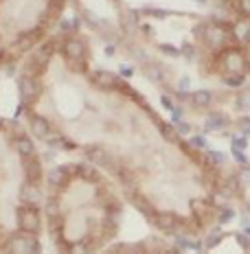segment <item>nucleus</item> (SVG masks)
<instances>
[{"label":"nucleus","mask_w":250,"mask_h":254,"mask_svg":"<svg viewBox=\"0 0 250 254\" xmlns=\"http://www.w3.org/2000/svg\"><path fill=\"white\" fill-rule=\"evenodd\" d=\"M46 215H49V219H53V217H62L60 202H57L55 197H51L49 202H46Z\"/></svg>","instance_id":"31"},{"label":"nucleus","mask_w":250,"mask_h":254,"mask_svg":"<svg viewBox=\"0 0 250 254\" xmlns=\"http://www.w3.org/2000/svg\"><path fill=\"white\" fill-rule=\"evenodd\" d=\"M233 156L237 158V162H239V165H242L244 169H248V156H246V153H242V151L233 149Z\"/></svg>","instance_id":"41"},{"label":"nucleus","mask_w":250,"mask_h":254,"mask_svg":"<svg viewBox=\"0 0 250 254\" xmlns=\"http://www.w3.org/2000/svg\"><path fill=\"white\" fill-rule=\"evenodd\" d=\"M231 7L235 9L239 15H244V20H248V13H250V0H228Z\"/></svg>","instance_id":"28"},{"label":"nucleus","mask_w":250,"mask_h":254,"mask_svg":"<svg viewBox=\"0 0 250 254\" xmlns=\"http://www.w3.org/2000/svg\"><path fill=\"white\" fill-rule=\"evenodd\" d=\"M77 29H79V20H64L62 22L64 33H71V31H77Z\"/></svg>","instance_id":"34"},{"label":"nucleus","mask_w":250,"mask_h":254,"mask_svg":"<svg viewBox=\"0 0 250 254\" xmlns=\"http://www.w3.org/2000/svg\"><path fill=\"white\" fill-rule=\"evenodd\" d=\"M217 60L222 62V68H224L226 75H233V72H244L246 70V64L248 60L244 57V53L239 46H226V49H222L220 57Z\"/></svg>","instance_id":"2"},{"label":"nucleus","mask_w":250,"mask_h":254,"mask_svg":"<svg viewBox=\"0 0 250 254\" xmlns=\"http://www.w3.org/2000/svg\"><path fill=\"white\" fill-rule=\"evenodd\" d=\"M161 103H163L167 110H171V108H173V103H171V99H169V97H163V99H161Z\"/></svg>","instance_id":"47"},{"label":"nucleus","mask_w":250,"mask_h":254,"mask_svg":"<svg viewBox=\"0 0 250 254\" xmlns=\"http://www.w3.org/2000/svg\"><path fill=\"white\" fill-rule=\"evenodd\" d=\"M235 239H237V243H239V246H242L244 248V250H250V241H248V235H242V232H237V235H235Z\"/></svg>","instance_id":"38"},{"label":"nucleus","mask_w":250,"mask_h":254,"mask_svg":"<svg viewBox=\"0 0 250 254\" xmlns=\"http://www.w3.org/2000/svg\"><path fill=\"white\" fill-rule=\"evenodd\" d=\"M121 75H123V77H132V68L130 66H121Z\"/></svg>","instance_id":"48"},{"label":"nucleus","mask_w":250,"mask_h":254,"mask_svg":"<svg viewBox=\"0 0 250 254\" xmlns=\"http://www.w3.org/2000/svg\"><path fill=\"white\" fill-rule=\"evenodd\" d=\"M13 147H15V151L20 153V158H31V156H35V151H38L33 138H31V136H26V134L15 136V138H13Z\"/></svg>","instance_id":"15"},{"label":"nucleus","mask_w":250,"mask_h":254,"mask_svg":"<svg viewBox=\"0 0 250 254\" xmlns=\"http://www.w3.org/2000/svg\"><path fill=\"white\" fill-rule=\"evenodd\" d=\"M7 250L11 254H40L42 246L40 241L35 239V235H26V232H18L9 239Z\"/></svg>","instance_id":"3"},{"label":"nucleus","mask_w":250,"mask_h":254,"mask_svg":"<svg viewBox=\"0 0 250 254\" xmlns=\"http://www.w3.org/2000/svg\"><path fill=\"white\" fill-rule=\"evenodd\" d=\"M22 169H24V176L29 182H40L42 178V162L38 156H31V158H22Z\"/></svg>","instance_id":"13"},{"label":"nucleus","mask_w":250,"mask_h":254,"mask_svg":"<svg viewBox=\"0 0 250 254\" xmlns=\"http://www.w3.org/2000/svg\"><path fill=\"white\" fill-rule=\"evenodd\" d=\"M29 125H31V131H33V136H35V138H40V140H46L53 134L51 121L44 119V116H40V114H31L29 116Z\"/></svg>","instance_id":"10"},{"label":"nucleus","mask_w":250,"mask_h":254,"mask_svg":"<svg viewBox=\"0 0 250 254\" xmlns=\"http://www.w3.org/2000/svg\"><path fill=\"white\" fill-rule=\"evenodd\" d=\"M239 129L244 131V136H248V116H244V119L239 121Z\"/></svg>","instance_id":"45"},{"label":"nucleus","mask_w":250,"mask_h":254,"mask_svg":"<svg viewBox=\"0 0 250 254\" xmlns=\"http://www.w3.org/2000/svg\"><path fill=\"white\" fill-rule=\"evenodd\" d=\"M195 2H200V4H206V2H209V0H195Z\"/></svg>","instance_id":"50"},{"label":"nucleus","mask_w":250,"mask_h":254,"mask_svg":"<svg viewBox=\"0 0 250 254\" xmlns=\"http://www.w3.org/2000/svg\"><path fill=\"white\" fill-rule=\"evenodd\" d=\"M163 254H182V250H180V248H167Z\"/></svg>","instance_id":"49"},{"label":"nucleus","mask_w":250,"mask_h":254,"mask_svg":"<svg viewBox=\"0 0 250 254\" xmlns=\"http://www.w3.org/2000/svg\"><path fill=\"white\" fill-rule=\"evenodd\" d=\"M40 38H42V29L38 26V29H35V31H26V33L20 35L18 46H20V49H22V51H26V49H31V46H33V44H38Z\"/></svg>","instance_id":"21"},{"label":"nucleus","mask_w":250,"mask_h":254,"mask_svg":"<svg viewBox=\"0 0 250 254\" xmlns=\"http://www.w3.org/2000/svg\"><path fill=\"white\" fill-rule=\"evenodd\" d=\"M222 239H224V232H222V228H211L209 237H206V241H204V246L209 248V250H213V248L220 246Z\"/></svg>","instance_id":"24"},{"label":"nucleus","mask_w":250,"mask_h":254,"mask_svg":"<svg viewBox=\"0 0 250 254\" xmlns=\"http://www.w3.org/2000/svg\"><path fill=\"white\" fill-rule=\"evenodd\" d=\"M206 165H209V167H222V165H224V162H226V156H224V153H220V151H206Z\"/></svg>","instance_id":"27"},{"label":"nucleus","mask_w":250,"mask_h":254,"mask_svg":"<svg viewBox=\"0 0 250 254\" xmlns=\"http://www.w3.org/2000/svg\"><path fill=\"white\" fill-rule=\"evenodd\" d=\"M180 55H184L187 60H195V49H193V44H189V42H184L182 44V49H180Z\"/></svg>","instance_id":"33"},{"label":"nucleus","mask_w":250,"mask_h":254,"mask_svg":"<svg viewBox=\"0 0 250 254\" xmlns=\"http://www.w3.org/2000/svg\"><path fill=\"white\" fill-rule=\"evenodd\" d=\"M64 57L68 60V64H77V62H86V44L77 38H68L62 46Z\"/></svg>","instance_id":"6"},{"label":"nucleus","mask_w":250,"mask_h":254,"mask_svg":"<svg viewBox=\"0 0 250 254\" xmlns=\"http://www.w3.org/2000/svg\"><path fill=\"white\" fill-rule=\"evenodd\" d=\"M90 81H92L94 86L103 88V90H114L119 77L110 70H94V72H90Z\"/></svg>","instance_id":"12"},{"label":"nucleus","mask_w":250,"mask_h":254,"mask_svg":"<svg viewBox=\"0 0 250 254\" xmlns=\"http://www.w3.org/2000/svg\"><path fill=\"white\" fill-rule=\"evenodd\" d=\"M175 219H178V215L171 213V210H161V213H156L154 215V224H156V228L158 230H163V232H171L173 235V230H175Z\"/></svg>","instance_id":"14"},{"label":"nucleus","mask_w":250,"mask_h":254,"mask_svg":"<svg viewBox=\"0 0 250 254\" xmlns=\"http://www.w3.org/2000/svg\"><path fill=\"white\" fill-rule=\"evenodd\" d=\"M116 176H119V180H121V184L127 189V190H134V187H136V176H134V171H130L127 167H119L116 165Z\"/></svg>","instance_id":"22"},{"label":"nucleus","mask_w":250,"mask_h":254,"mask_svg":"<svg viewBox=\"0 0 250 254\" xmlns=\"http://www.w3.org/2000/svg\"><path fill=\"white\" fill-rule=\"evenodd\" d=\"M20 199H22V204H29V206H38L40 199H42V189L38 182H26L20 187Z\"/></svg>","instance_id":"11"},{"label":"nucleus","mask_w":250,"mask_h":254,"mask_svg":"<svg viewBox=\"0 0 250 254\" xmlns=\"http://www.w3.org/2000/svg\"><path fill=\"white\" fill-rule=\"evenodd\" d=\"M182 121V108H171V123H180Z\"/></svg>","instance_id":"43"},{"label":"nucleus","mask_w":250,"mask_h":254,"mask_svg":"<svg viewBox=\"0 0 250 254\" xmlns=\"http://www.w3.org/2000/svg\"><path fill=\"white\" fill-rule=\"evenodd\" d=\"M228 125V116L224 112H209V116H206V123H204V129L206 131H220L222 127Z\"/></svg>","instance_id":"19"},{"label":"nucleus","mask_w":250,"mask_h":254,"mask_svg":"<svg viewBox=\"0 0 250 254\" xmlns=\"http://www.w3.org/2000/svg\"><path fill=\"white\" fill-rule=\"evenodd\" d=\"M222 193H224L226 197H231V195H237L239 193V180L237 178H226L224 182H222Z\"/></svg>","instance_id":"25"},{"label":"nucleus","mask_w":250,"mask_h":254,"mask_svg":"<svg viewBox=\"0 0 250 254\" xmlns=\"http://www.w3.org/2000/svg\"><path fill=\"white\" fill-rule=\"evenodd\" d=\"M233 217H235V210L228 208V206H220V224H228V221H233Z\"/></svg>","instance_id":"32"},{"label":"nucleus","mask_w":250,"mask_h":254,"mask_svg":"<svg viewBox=\"0 0 250 254\" xmlns=\"http://www.w3.org/2000/svg\"><path fill=\"white\" fill-rule=\"evenodd\" d=\"M189 101H191L193 108H198V110L209 108V105L213 103V92L211 90H195V92L189 97Z\"/></svg>","instance_id":"20"},{"label":"nucleus","mask_w":250,"mask_h":254,"mask_svg":"<svg viewBox=\"0 0 250 254\" xmlns=\"http://www.w3.org/2000/svg\"><path fill=\"white\" fill-rule=\"evenodd\" d=\"M46 145H49V149H53V151H73L77 147L73 140H68L66 136H62V134H55V131L46 138Z\"/></svg>","instance_id":"18"},{"label":"nucleus","mask_w":250,"mask_h":254,"mask_svg":"<svg viewBox=\"0 0 250 254\" xmlns=\"http://www.w3.org/2000/svg\"><path fill=\"white\" fill-rule=\"evenodd\" d=\"M73 173H75L79 180H86V182H92V184L99 182V171L94 169V165H90V162H77V165L73 167Z\"/></svg>","instance_id":"17"},{"label":"nucleus","mask_w":250,"mask_h":254,"mask_svg":"<svg viewBox=\"0 0 250 254\" xmlns=\"http://www.w3.org/2000/svg\"><path fill=\"white\" fill-rule=\"evenodd\" d=\"M145 75L150 77V81H154V83H163L165 81V75H163V68L161 66H154V64H145Z\"/></svg>","instance_id":"23"},{"label":"nucleus","mask_w":250,"mask_h":254,"mask_svg":"<svg viewBox=\"0 0 250 254\" xmlns=\"http://www.w3.org/2000/svg\"><path fill=\"white\" fill-rule=\"evenodd\" d=\"M158 123V131L163 134L165 140H178V134L173 129V123H163V121H156Z\"/></svg>","instance_id":"26"},{"label":"nucleus","mask_w":250,"mask_h":254,"mask_svg":"<svg viewBox=\"0 0 250 254\" xmlns=\"http://www.w3.org/2000/svg\"><path fill=\"white\" fill-rule=\"evenodd\" d=\"M18 228L20 232H26V235H38L42 230V217L38 206H29V204L18 206Z\"/></svg>","instance_id":"1"},{"label":"nucleus","mask_w":250,"mask_h":254,"mask_svg":"<svg viewBox=\"0 0 250 254\" xmlns=\"http://www.w3.org/2000/svg\"><path fill=\"white\" fill-rule=\"evenodd\" d=\"M224 83L231 88H239L246 83V75L244 72H233V75H224Z\"/></svg>","instance_id":"30"},{"label":"nucleus","mask_w":250,"mask_h":254,"mask_svg":"<svg viewBox=\"0 0 250 254\" xmlns=\"http://www.w3.org/2000/svg\"><path fill=\"white\" fill-rule=\"evenodd\" d=\"M189 145H191V149H204V147H206V140L202 138V136H191V142H189Z\"/></svg>","instance_id":"37"},{"label":"nucleus","mask_w":250,"mask_h":254,"mask_svg":"<svg viewBox=\"0 0 250 254\" xmlns=\"http://www.w3.org/2000/svg\"><path fill=\"white\" fill-rule=\"evenodd\" d=\"M165 55H169V57H180V49H175V46H169V44H161L158 46Z\"/></svg>","instance_id":"35"},{"label":"nucleus","mask_w":250,"mask_h":254,"mask_svg":"<svg viewBox=\"0 0 250 254\" xmlns=\"http://www.w3.org/2000/svg\"><path fill=\"white\" fill-rule=\"evenodd\" d=\"M237 105H239V108H244V112L248 110V94L246 92H239L237 94Z\"/></svg>","instance_id":"42"},{"label":"nucleus","mask_w":250,"mask_h":254,"mask_svg":"<svg viewBox=\"0 0 250 254\" xmlns=\"http://www.w3.org/2000/svg\"><path fill=\"white\" fill-rule=\"evenodd\" d=\"M246 147H248V136H244V138H235V140H233V149L242 151V149H246Z\"/></svg>","instance_id":"40"},{"label":"nucleus","mask_w":250,"mask_h":254,"mask_svg":"<svg viewBox=\"0 0 250 254\" xmlns=\"http://www.w3.org/2000/svg\"><path fill=\"white\" fill-rule=\"evenodd\" d=\"M86 160L90 162V165H94V167H103V169H116V160H114V156L110 153L108 149H103L101 145H88L86 147Z\"/></svg>","instance_id":"5"},{"label":"nucleus","mask_w":250,"mask_h":254,"mask_svg":"<svg viewBox=\"0 0 250 254\" xmlns=\"http://www.w3.org/2000/svg\"><path fill=\"white\" fill-rule=\"evenodd\" d=\"M173 129H175V134H191V125L182 123V121H180V123H175Z\"/></svg>","instance_id":"39"},{"label":"nucleus","mask_w":250,"mask_h":254,"mask_svg":"<svg viewBox=\"0 0 250 254\" xmlns=\"http://www.w3.org/2000/svg\"><path fill=\"white\" fill-rule=\"evenodd\" d=\"M71 176H73L71 167H53L51 171L46 173V182H49V187H53V189H64L71 182Z\"/></svg>","instance_id":"9"},{"label":"nucleus","mask_w":250,"mask_h":254,"mask_svg":"<svg viewBox=\"0 0 250 254\" xmlns=\"http://www.w3.org/2000/svg\"><path fill=\"white\" fill-rule=\"evenodd\" d=\"M90 246L86 241H75V243H68L66 248V254H90Z\"/></svg>","instance_id":"29"},{"label":"nucleus","mask_w":250,"mask_h":254,"mask_svg":"<svg viewBox=\"0 0 250 254\" xmlns=\"http://www.w3.org/2000/svg\"><path fill=\"white\" fill-rule=\"evenodd\" d=\"M18 88H20V97H22V103H29V101H35V97L42 92V86L38 81V77H29V75H22L18 79Z\"/></svg>","instance_id":"7"},{"label":"nucleus","mask_w":250,"mask_h":254,"mask_svg":"<svg viewBox=\"0 0 250 254\" xmlns=\"http://www.w3.org/2000/svg\"><path fill=\"white\" fill-rule=\"evenodd\" d=\"M121 221H123V208L119 204H108L105 206V215H103V226L108 230V235H114L119 230Z\"/></svg>","instance_id":"8"},{"label":"nucleus","mask_w":250,"mask_h":254,"mask_svg":"<svg viewBox=\"0 0 250 254\" xmlns=\"http://www.w3.org/2000/svg\"><path fill=\"white\" fill-rule=\"evenodd\" d=\"M143 13H147V15H154V18H167V11L165 9H152V7H145L143 9Z\"/></svg>","instance_id":"36"},{"label":"nucleus","mask_w":250,"mask_h":254,"mask_svg":"<svg viewBox=\"0 0 250 254\" xmlns=\"http://www.w3.org/2000/svg\"><path fill=\"white\" fill-rule=\"evenodd\" d=\"M66 4V0H49V7L53 11H62V7Z\"/></svg>","instance_id":"44"},{"label":"nucleus","mask_w":250,"mask_h":254,"mask_svg":"<svg viewBox=\"0 0 250 254\" xmlns=\"http://www.w3.org/2000/svg\"><path fill=\"white\" fill-rule=\"evenodd\" d=\"M191 86V79L189 77H184L182 81H180V92H187V88Z\"/></svg>","instance_id":"46"},{"label":"nucleus","mask_w":250,"mask_h":254,"mask_svg":"<svg viewBox=\"0 0 250 254\" xmlns=\"http://www.w3.org/2000/svg\"><path fill=\"white\" fill-rule=\"evenodd\" d=\"M53 51H55L53 42H49V44H44L40 51H35L33 55H31V60H29V72H26V75H29V77H40L42 72L46 70V66H49Z\"/></svg>","instance_id":"4"},{"label":"nucleus","mask_w":250,"mask_h":254,"mask_svg":"<svg viewBox=\"0 0 250 254\" xmlns=\"http://www.w3.org/2000/svg\"><path fill=\"white\" fill-rule=\"evenodd\" d=\"M130 199H132V206H134V208H136L141 215H145L147 219H154V215L158 213L156 206H154L150 199L145 197V195H141V193H132V197H130Z\"/></svg>","instance_id":"16"}]
</instances>
